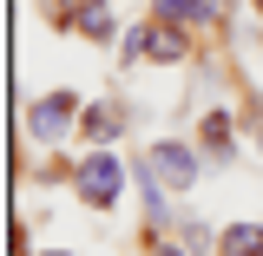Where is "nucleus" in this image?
Wrapping results in <instances>:
<instances>
[{
  "mask_svg": "<svg viewBox=\"0 0 263 256\" xmlns=\"http://www.w3.org/2000/svg\"><path fill=\"white\" fill-rule=\"evenodd\" d=\"M79 204H92V210H105V204H119V191H125V164H119V151H86V164H79Z\"/></svg>",
  "mask_w": 263,
  "mask_h": 256,
  "instance_id": "f257e3e1",
  "label": "nucleus"
},
{
  "mask_svg": "<svg viewBox=\"0 0 263 256\" xmlns=\"http://www.w3.org/2000/svg\"><path fill=\"white\" fill-rule=\"evenodd\" d=\"M72 119H79V99H72V92H46L27 112V131L40 138V145H60L66 131H72Z\"/></svg>",
  "mask_w": 263,
  "mask_h": 256,
  "instance_id": "f03ea898",
  "label": "nucleus"
},
{
  "mask_svg": "<svg viewBox=\"0 0 263 256\" xmlns=\"http://www.w3.org/2000/svg\"><path fill=\"white\" fill-rule=\"evenodd\" d=\"M145 171L158 178L164 191H191V178H197V158H191V145H178V138H164L158 151L145 158Z\"/></svg>",
  "mask_w": 263,
  "mask_h": 256,
  "instance_id": "7ed1b4c3",
  "label": "nucleus"
},
{
  "mask_svg": "<svg viewBox=\"0 0 263 256\" xmlns=\"http://www.w3.org/2000/svg\"><path fill=\"white\" fill-rule=\"evenodd\" d=\"M125 105H86V112H79V131H86V138H92V145H112V138H119V131H125Z\"/></svg>",
  "mask_w": 263,
  "mask_h": 256,
  "instance_id": "20e7f679",
  "label": "nucleus"
},
{
  "mask_svg": "<svg viewBox=\"0 0 263 256\" xmlns=\"http://www.w3.org/2000/svg\"><path fill=\"white\" fill-rule=\"evenodd\" d=\"M145 60H158V66H178V60H184V33L171 27V20H158V27L145 33Z\"/></svg>",
  "mask_w": 263,
  "mask_h": 256,
  "instance_id": "39448f33",
  "label": "nucleus"
},
{
  "mask_svg": "<svg viewBox=\"0 0 263 256\" xmlns=\"http://www.w3.org/2000/svg\"><path fill=\"white\" fill-rule=\"evenodd\" d=\"M217 256H263V224H230L217 237Z\"/></svg>",
  "mask_w": 263,
  "mask_h": 256,
  "instance_id": "423d86ee",
  "label": "nucleus"
},
{
  "mask_svg": "<svg viewBox=\"0 0 263 256\" xmlns=\"http://www.w3.org/2000/svg\"><path fill=\"white\" fill-rule=\"evenodd\" d=\"M79 33H86V40H112V7H105V0L79 7Z\"/></svg>",
  "mask_w": 263,
  "mask_h": 256,
  "instance_id": "0eeeda50",
  "label": "nucleus"
},
{
  "mask_svg": "<svg viewBox=\"0 0 263 256\" xmlns=\"http://www.w3.org/2000/svg\"><path fill=\"white\" fill-rule=\"evenodd\" d=\"M204 13H211V0H158V20H171V27H178V20L191 27V20H204Z\"/></svg>",
  "mask_w": 263,
  "mask_h": 256,
  "instance_id": "6e6552de",
  "label": "nucleus"
},
{
  "mask_svg": "<svg viewBox=\"0 0 263 256\" xmlns=\"http://www.w3.org/2000/svg\"><path fill=\"white\" fill-rule=\"evenodd\" d=\"M204 145H211V158H224V145H230V112H211V119H204Z\"/></svg>",
  "mask_w": 263,
  "mask_h": 256,
  "instance_id": "1a4fd4ad",
  "label": "nucleus"
},
{
  "mask_svg": "<svg viewBox=\"0 0 263 256\" xmlns=\"http://www.w3.org/2000/svg\"><path fill=\"white\" fill-rule=\"evenodd\" d=\"M158 256H184V250H178V243H164V250H158Z\"/></svg>",
  "mask_w": 263,
  "mask_h": 256,
  "instance_id": "9d476101",
  "label": "nucleus"
},
{
  "mask_svg": "<svg viewBox=\"0 0 263 256\" xmlns=\"http://www.w3.org/2000/svg\"><path fill=\"white\" fill-rule=\"evenodd\" d=\"M257 145H263V112H257Z\"/></svg>",
  "mask_w": 263,
  "mask_h": 256,
  "instance_id": "9b49d317",
  "label": "nucleus"
},
{
  "mask_svg": "<svg viewBox=\"0 0 263 256\" xmlns=\"http://www.w3.org/2000/svg\"><path fill=\"white\" fill-rule=\"evenodd\" d=\"M46 256H66V250H46Z\"/></svg>",
  "mask_w": 263,
  "mask_h": 256,
  "instance_id": "f8f14e48",
  "label": "nucleus"
},
{
  "mask_svg": "<svg viewBox=\"0 0 263 256\" xmlns=\"http://www.w3.org/2000/svg\"><path fill=\"white\" fill-rule=\"evenodd\" d=\"M257 13H263V0H257Z\"/></svg>",
  "mask_w": 263,
  "mask_h": 256,
  "instance_id": "ddd939ff",
  "label": "nucleus"
}]
</instances>
